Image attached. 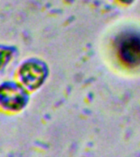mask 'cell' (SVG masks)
I'll use <instances>...</instances> for the list:
<instances>
[{
	"mask_svg": "<svg viewBox=\"0 0 140 157\" xmlns=\"http://www.w3.org/2000/svg\"><path fill=\"white\" fill-rule=\"evenodd\" d=\"M20 75L25 85L34 88L42 83L44 77V71L38 64L27 63L21 67Z\"/></svg>",
	"mask_w": 140,
	"mask_h": 157,
	"instance_id": "7a4b0ae2",
	"label": "cell"
},
{
	"mask_svg": "<svg viewBox=\"0 0 140 157\" xmlns=\"http://www.w3.org/2000/svg\"><path fill=\"white\" fill-rule=\"evenodd\" d=\"M123 1H126V0H123Z\"/></svg>",
	"mask_w": 140,
	"mask_h": 157,
	"instance_id": "277c9868",
	"label": "cell"
},
{
	"mask_svg": "<svg viewBox=\"0 0 140 157\" xmlns=\"http://www.w3.org/2000/svg\"><path fill=\"white\" fill-rule=\"evenodd\" d=\"M1 101L3 106L9 109H19L24 104L25 98L21 88L17 86H7L2 88Z\"/></svg>",
	"mask_w": 140,
	"mask_h": 157,
	"instance_id": "3957f363",
	"label": "cell"
},
{
	"mask_svg": "<svg viewBox=\"0 0 140 157\" xmlns=\"http://www.w3.org/2000/svg\"><path fill=\"white\" fill-rule=\"evenodd\" d=\"M119 52L127 64H138L140 61V39L135 36L125 37L120 43Z\"/></svg>",
	"mask_w": 140,
	"mask_h": 157,
	"instance_id": "6da1fadb",
	"label": "cell"
}]
</instances>
